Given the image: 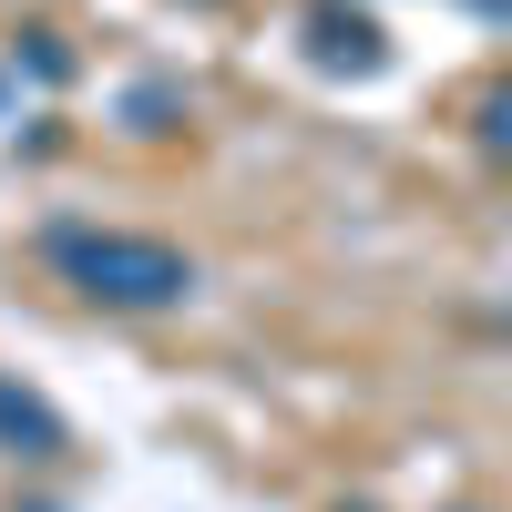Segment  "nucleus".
Here are the masks:
<instances>
[{"label":"nucleus","mask_w":512,"mask_h":512,"mask_svg":"<svg viewBox=\"0 0 512 512\" xmlns=\"http://www.w3.org/2000/svg\"><path fill=\"white\" fill-rule=\"evenodd\" d=\"M62 256V277L82 297H103V308H175V297L195 287V267L175 246H154V236H93V226H62L52 236Z\"/></svg>","instance_id":"obj_1"},{"label":"nucleus","mask_w":512,"mask_h":512,"mask_svg":"<svg viewBox=\"0 0 512 512\" xmlns=\"http://www.w3.org/2000/svg\"><path fill=\"white\" fill-rule=\"evenodd\" d=\"M0 431H21V441H52V420H41L31 400H11V390H0Z\"/></svg>","instance_id":"obj_2"}]
</instances>
